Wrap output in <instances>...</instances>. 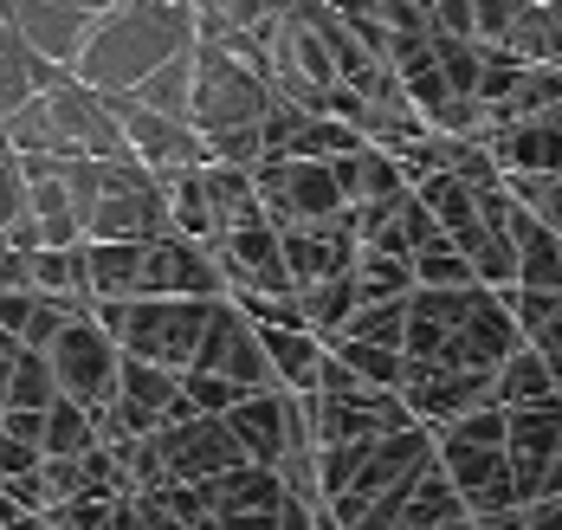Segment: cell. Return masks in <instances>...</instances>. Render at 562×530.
Instances as JSON below:
<instances>
[{"label": "cell", "instance_id": "44dd1931", "mask_svg": "<svg viewBox=\"0 0 562 530\" xmlns=\"http://www.w3.org/2000/svg\"><path fill=\"white\" fill-rule=\"evenodd\" d=\"M337 181H342V201L349 207H375V201H394V194L414 188L407 169H401V156L382 149V143H362L356 156H337Z\"/></svg>", "mask_w": 562, "mask_h": 530}, {"label": "cell", "instance_id": "cb8c5ba5", "mask_svg": "<svg viewBox=\"0 0 562 530\" xmlns=\"http://www.w3.org/2000/svg\"><path fill=\"white\" fill-rule=\"evenodd\" d=\"M259 343L272 356V375L291 395H317V375H324V337L317 330H284V324H259Z\"/></svg>", "mask_w": 562, "mask_h": 530}, {"label": "cell", "instance_id": "9a60e30c", "mask_svg": "<svg viewBox=\"0 0 562 530\" xmlns=\"http://www.w3.org/2000/svg\"><path fill=\"white\" fill-rule=\"evenodd\" d=\"M111 104H116V117H123V143H130V156H136L143 169L181 176V169L214 162V156H207V136L188 117H162V111H149V104H136V98H111Z\"/></svg>", "mask_w": 562, "mask_h": 530}, {"label": "cell", "instance_id": "8d00e7d4", "mask_svg": "<svg viewBox=\"0 0 562 530\" xmlns=\"http://www.w3.org/2000/svg\"><path fill=\"white\" fill-rule=\"evenodd\" d=\"M337 337H362V343H389V350H401V337H407V297L356 304V317L342 324Z\"/></svg>", "mask_w": 562, "mask_h": 530}, {"label": "cell", "instance_id": "1f68e13d", "mask_svg": "<svg viewBox=\"0 0 562 530\" xmlns=\"http://www.w3.org/2000/svg\"><path fill=\"white\" fill-rule=\"evenodd\" d=\"M7 149L13 156H65V143H58V123H53V104H46V91H33L20 111H7Z\"/></svg>", "mask_w": 562, "mask_h": 530}, {"label": "cell", "instance_id": "74e56055", "mask_svg": "<svg viewBox=\"0 0 562 530\" xmlns=\"http://www.w3.org/2000/svg\"><path fill=\"white\" fill-rule=\"evenodd\" d=\"M53 402H58V382H53V362H46V350H20V362H13V382H7V408L46 414Z\"/></svg>", "mask_w": 562, "mask_h": 530}, {"label": "cell", "instance_id": "bcb514c9", "mask_svg": "<svg viewBox=\"0 0 562 530\" xmlns=\"http://www.w3.org/2000/svg\"><path fill=\"white\" fill-rule=\"evenodd\" d=\"M0 149H7V123H0Z\"/></svg>", "mask_w": 562, "mask_h": 530}, {"label": "cell", "instance_id": "ba28073f", "mask_svg": "<svg viewBox=\"0 0 562 530\" xmlns=\"http://www.w3.org/2000/svg\"><path fill=\"white\" fill-rule=\"evenodd\" d=\"M46 362H53V382L58 395H71L78 408L104 414L116 402V375H123V350H116V337L91 317V311H78L65 330H58L53 343H46Z\"/></svg>", "mask_w": 562, "mask_h": 530}, {"label": "cell", "instance_id": "30bf717a", "mask_svg": "<svg viewBox=\"0 0 562 530\" xmlns=\"http://www.w3.org/2000/svg\"><path fill=\"white\" fill-rule=\"evenodd\" d=\"M149 447H156L169 485H201V478H221V472L246 466V447L226 427V414H188V420H175L162 433H149Z\"/></svg>", "mask_w": 562, "mask_h": 530}, {"label": "cell", "instance_id": "484cf974", "mask_svg": "<svg viewBox=\"0 0 562 530\" xmlns=\"http://www.w3.org/2000/svg\"><path fill=\"white\" fill-rule=\"evenodd\" d=\"M53 78H58V65L33 59V53H26V40L0 20V117H7V111H20V104H26L33 91H46Z\"/></svg>", "mask_w": 562, "mask_h": 530}, {"label": "cell", "instance_id": "2e32d148", "mask_svg": "<svg viewBox=\"0 0 562 530\" xmlns=\"http://www.w3.org/2000/svg\"><path fill=\"white\" fill-rule=\"evenodd\" d=\"M510 414V472H517V498H557L562 492V402L557 408H505Z\"/></svg>", "mask_w": 562, "mask_h": 530}, {"label": "cell", "instance_id": "b9f144b4", "mask_svg": "<svg viewBox=\"0 0 562 530\" xmlns=\"http://www.w3.org/2000/svg\"><path fill=\"white\" fill-rule=\"evenodd\" d=\"M40 466H46V447L0 433V478H26V472H40Z\"/></svg>", "mask_w": 562, "mask_h": 530}, {"label": "cell", "instance_id": "4fadbf2b", "mask_svg": "<svg viewBox=\"0 0 562 530\" xmlns=\"http://www.w3.org/2000/svg\"><path fill=\"white\" fill-rule=\"evenodd\" d=\"M317 447H356V440H389L414 427V408L394 388H356V395H304Z\"/></svg>", "mask_w": 562, "mask_h": 530}, {"label": "cell", "instance_id": "d590c367", "mask_svg": "<svg viewBox=\"0 0 562 530\" xmlns=\"http://www.w3.org/2000/svg\"><path fill=\"white\" fill-rule=\"evenodd\" d=\"M356 285H362V304H375V297H407L414 292V259H394V252L362 246V259H356Z\"/></svg>", "mask_w": 562, "mask_h": 530}, {"label": "cell", "instance_id": "7c38bea8", "mask_svg": "<svg viewBox=\"0 0 562 530\" xmlns=\"http://www.w3.org/2000/svg\"><path fill=\"white\" fill-rule=\"evenodd\" d=\"M401 402L414 408L420 427H434V433H440L447 420L498 402V369H447V362H414V356H407Z\"/></svg>", "mask_w": 562, "mask_h": 530}, {"label": "cell", "instance_id": "83f0119b", "mask_svg": "<svg viewBox=\"0 0 562 530\" xmlns=\"http://www.w3.org/2000/svg\"><path fill=\"white\" fill-rule=\"evenodd\" d=\"M505 53H517L524 65H562V7L530 0V7H524V20L510 26Z\"/></svg>", "mask_w": 562, "mask_h": 530}, {"label": "cell", "instance_id": "277c9868", "mask_svg": "<svg viewBox=\"0 0 562 530\" xmlns=\"http://www.w3.org/2000/svg\"><path fill=\"white\" fill-rule=\"evenodd\" d=\"M214 304L221 297H116V304L91 297V317L116 337L123 356L156 362V369H194V350L207 337Z\"/></svg>", "mask_w": 562, "mask_h": 530}, {"label": "cell", "instance_id": "e0dca14e", "mask_svg": "<svg viewBox=\"0 0 562 530\" xmlns=\"http://www.w3.org/2000/svg\"><path fill=\"white\" fill-rule=\"evenodd\" d=\"M279 239H284V266H291L297 292H304V285H324V279H342V272H356V259H362L356 207H342V214H330V221H311V227H279Z\"/></svg>", "mask_w": 562, "mask_h": 530}, {"label": "cell", "instance_id": "4316f807", "mask_svg": "<svg viewBox=\"0 0 562 530\" xmlns=\"http://www.w3.org/2000/svg\"><path fill=\"white\" fill-rule=\"evenodd\" d=\"M505 304L524 330L530 350H562V292H524V285H505Z\"/></svg>", "mask_w": 562, "mask_h": 530}, {"label": "cell", "instance_id": "5bb4252c", "mask_svg": "<svg viewBox=\"0 0 562 530\" xmlns=\"http://www.w3.org/2000/svg\"><path fill=\"white\" fill-rule=\"evenodd\" d=\"M194 369H201V375H226V382H239V388H279L272 356L259 343V324H252L233 297L214 304L207 337H201V350H194Z\"/></svg>", "mask_w": 562, "mask_h": 530}, {"label": "cell", "instance_id": "f6af8a7d", "mask_svg": "<svg viewBox=\"0 0 562 530\" xmlns=\"http://www.w3.org/2000/svg\"><path fill=\"white\" fill-rule=\"evenodd\" d=\"M479 530H524V505H505V511H485Z\"/></svg>", "mask_w": 562, "mask_h": 530}, {"label": "cell", "instance_id": "ee69618b", "mask_svg": "<svg viewBox=\"0 0 562 530\" xmlns=\"http://www.w3.org/2000/svg\"><path fill=\"white\" fill-rule=\"evenodd\" d=\"M33 297H40V292H0V324H7L13 337H20V330H26V317H33Z\"/></svg>", "mask_w": 562, "mask_h": 530}, {"label": "cell", "instance_id": "9c48e42d", "mask_svg": "<svg viewBox=\"0 0 562 530\" xmlns=\"http://www.w3.org/2000/svg\"><path fill=\"white\" fill-rule=\"evenodd\" d=\"M259 201H266V221L272 227H311V221H330L342 214V181L337 162H311V156H279V162H259Z\"/></svg>", "mask_w": 562, "mask_h": 530}, {"label": "cell", "instance_id": "603a6c76", "mask_svg": "<svg viewBox=\"0 0 562 530\" xmlns=\"http://www.w3.org/2000/svg\"><path fill=\"white\" fill-rule=\"evenodd\" d=\"M85 285L98 304L143 297V239H85Z\"/></svg>", "mask_w": 562, "mask_h": 530}, {"label": "cell", "instance_id": "4dcf8cb0", "mask_svg": "<svg viewBox=\"0 0 562 530\" xmlns=\"http://www.w3.org/2000/svg\"><path fill=\"white\" fill-rule=\"evenodd\" d=\"M123 98H136V104H149V111H162V117H188L194 111V53H181L169 59L162 71H149L136 91H123Z\"/></svg>", "mask_w": 562, "mask_h": 530}, {"label": "cell", "instance_id": "7a4b0ae2", "mask_svg": "<svg viewBox=\"0 0 562 530\" xmlns=\"http://www.w3.org/2000/svg\"><path fill=\"white\" fill-rule=\"evenodd\" d=\"M401 350L414 362H447V369H498L510 350H524V330L510 317L505 292L492 285H459V292L414 285Z\"/></svg>", "mask_w": 562, "mask_h": 530}, {"label": "cell", "instance_id": "8fae6325", "mask_svg": "<svg viewBox=\"0 0 562 530\" xmlns=\"http://www.w3.org/2000/svg\"><path fill=\"white\" fill-rule=\"evenodd\" d=\"M46 104H53V123H58V143H65V156H98V162L130 156L116 104L104 98V91H91L78 71H58L53 84H46Z\"/></svg>", "mask_w": 562, "mask_h": 530}, {"label": "cell", "instance_id": "ac0fdd59", "mask_svg": "<svg viewBox=\"0 0 562 530\" xmlns=\"http://www.w3.org/2000/svg\"><path fill=\"white\" fill-rule=\"evenodd\" d=\"M143 297H226L214 246L188 234L143 239Z\"/></svg>", "mask_w": 562, "mask_h": 530}, {"label": "cell", "instance_id": "836d02e7", "mask_svg": "<svg viewBox=\"0 0 562 530\" xmlns=\"http://www.w3.org/2000/svg\"><path fill=\"white\" fill-rule=\"evenodd\" d=\"M33 292L91 297V285H85V239H78V246H40V252H33Z\"/></svg>", "mask_w": 562, "mask_h": 530}, {"label": "cell", "instance_id": "d4e9b609", "mask_svg": "<svg viewBox=\"0 0 562 530\" xmlns=\"http://www.w3.org/2000/svg\"><path fill=\"white\" fill-rule=\"evenodd\" d=\"M562 388L557 375H550V356L543 350H510L505 362H498V408H557Z\"/></svg>", "mask_w": 562, "mask_h": 530}, {"label": "cell", "instance_id": "f546056e", "mask_svg": "<svg viewBox=\"0 0 562 530\" xmlns=\"http://www.w3.org/2000/svg\"><path fill=\"white\" fill-rule=\"evenodd\" d=\"M297 304H304V324L317 337H337L342 324L356 317V304H362V285H356V272H342V279H324V285H304Z\"/></svg>", "mask_w": 562, "mask_h": 530}, {"label": "cell", "instance_id": "3957f363", "mask_svg": "<svg viewBox=\"0 0 562 530\" xmlns=\"http://www.w3.org/2000/svg\"><path fill=\"white\" fill-rule=\"evenodd\" d=\"M434 453H440V440L420 420L389 433V440H375L362 472L342 485V498H330V525L337 530H394L414 478H420V466H434Z\"/></svg>", "mask_w": 562, "mask_h": 530}, {"label": "cell", "instance_id": "7dc6e473", "mask_svg": "<svg viewBox=\"0 0 562 530\" xmlns=\"http://www.w3.org/2000/svg\"><path fill=\"white\" fill-rule=\"evenodd\" d=\"M0 7H7V0H0Z\"/></svg>", "mask_w": 562, "mask_h": 530}, {"label": "cell", "instance_id": "52a82bcc", "mask_svg": "<svg viewBox=\"0 0 562 530\" xmlns=\"http://www.w3.org/2000/svg\"><path fill=\"white\" fill-rule=\"evenodd\" d=\"M91 162H98V156H91ZM162 234H175L169 181L156 176V169H143L136 156L98 162V201H91L85 239H162Z\"/></svg>", "mask_w": 562, "mask_h": 530}, {"label": "cell", "instance_id": "d6a6232c", "mask_svg": "<svg viewBox=\"0 0 562 530\" xmlns=\"http://www.w3.org/2000/svg\"><path fill=\"white\" fill-rule=\"evenodd\" d=\"M330 356H342L369 388H394L401 395V375H407V350H389V343H362V337H324Z\"/></svg>", "mask_w": 562, "mask_h": 530}, {"label": "cell", "instance_id": "5b68a950", "mask_svg": "<svg viewBox=\"0 0 562 530\" xmlns=\"http://www.w3.org/2000/svg\"><path fill=\"white\" fill-rule=\"evenodd\" d=\"M510 414L492 402V408H472L447 420L434 440H440V466L452 472V485H459V498H465V511L472 518H485V511H505V505H524L517 498V472H510Z\"/></svg>", "mask_w": 562, "mask_h": 530}, {"label": "cell", "instance_id": "ab89813d", "mask_svg": "<svg viewBox=\"0 0 562 530\" xmlns=\"http://www.w3.org/2000/svg\"><path fill=\"white\" fill-rule=\"evenodd\" d=\"M181 388H188L194 414H233L246 395H259V388H239V382H226V375H201V369H181Z\"/></svg>", "mask_w": 562, "mask_h": 530}, {"label": "cell", "instance_id": "60d3db41", "mask_svg": "<svg viewBox=\"0 0 562 530\" xmlns=\"http://www.w3.org/2000/svg\"><path fill=\"white\" fill-rule=\"evenodd\" d=\"M20 221H26V162L13 149H0V239Z\"/></svg>", "mask_w": 562, "mask_h": 530}, {"label": "cell", "instance_id": "e575fe53", "mask_svg": "<svg viewBox=\"0 0 562 530\" xmlns=\"http://www.w3.org/2000/svg\"><path fill=\"white\" fill-rule=\"evenodd\" d=\"M98 440V414L78 408L71 395H58L46 408V460H65V453H85Z\"/></svg>", "mask_w": 562, "mask_h": 530}, {"label": "cell", "instance_id": "8992f818", "mask_svg": "<svg viewBox=\"0 0 562 530\" xmlns=\"http://www.w3.org/2000/svg\"><path fill=\"white\" fill-rule=\"evenodd\" d=\"M279 104V84L246 65L226 46H194V111L188 123L201 136H221V129H246V123H266Z\"/></svg>", "mask_w": 562, "mask_h": 530}, {"label": "cell", "instance_id": "7bdbcfd3", "mask_svg": "<svg viewBox=\"0 0 562 530\" xmlns=\"http://www.w3.org/2000/svg\"><path fill=\"white\" fill-rule=\"evenodd\" d=\"M524 530H562V492L557 498H530L524 505Z\"/></svg>", "mask_w": 562, "mask_h": 530}, {"label": "cell", "instance_id": "ffe728a7", "mask_svg": "<svg viewBox=\"0 0 562 530\" xmlns=\"http://www.w3.org/2000/svg\"><path fill=\"white\" fill-rule=\"evenodd\" d=\"M394 530H479V518L465 511V498H459V485H452V472L440 466V453H434V466H420V478H414V492H407Z\"/></svg>", "mask_w": 562, "mask_h": 530}, {"label": "cell", "instance_id": "f35d334b", "mask_svg": "<svg viewBox=\"0 0 562 530\" xmlns=\"http://www.w3.org/2000/svg\"><path fill=\"white\" fill-rule=\"evenodd\" d=\"M414 285H434V292H459V285H479V272H472V259L452 246V234L440 246H427V252H414Z\"/></svg>", "mask_w": 562, "mask_h": 530}, {"label": "cell", "instance_id": "6da1fadb", "mask_svg": "<svg viewBox=\"0 0 562 530\" xmlns=\"http://www.w3.org/2000/svg\"><path fill=\"white\" fill-rule=\"evenodd\" d=\"M181 53H194V0H116L91 20V40L71 71L91 91L123 98Z\"/></svg>", "mask_w": 562, "mask_h": 530}, {"label": "cell", "instance_id": "d6986e66", "mask_svg": "<svg viewBox=\"0 0 562 530\" xmlns=\"http://www.w3.org/2000/svg\"><path fill=\"white\" fill-rule=\"evenodd\" d=\"M0 20L26 40L33 59L71 71L78 53H85V40H91V20H98V13H91V7H65V0H7Z\"/></svg>", "mask_w": 562, "mask_h": 530}, {"label": "cell", "instance_id": "7402d4cb", "mask_svg": "<svg viewBox=\"0 0 562 530\" xmlns=\"http://www.w3.org/2000/svg\"><path fill=\"white\" fill-rule=\"evenodd\" d=\"M510 239H517V285L524 292H562V234L543 227L530 207H510Z\"/></svg>", "mask_w": 562, "mask_h": 530}, {"label": "cell", "instance_id": "f1b7e54d", "mask_svg": "<svg viewBox=\"0 0 562 530\" xmlns=\"http://www.w3.org/2000/svg\"><path fill=\"white\" fill-rule=\"evenodd\" d=\"M414 194L427 201V214H434L447 234H459V227H472V221H479V188H472V181H459L452 169L420 176V181H414Z\"/></svg>", "mask_w": 562, "mask_h": 530}]
</instances>
